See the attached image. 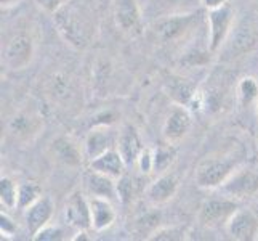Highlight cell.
<instances>
[{"instance_id": "obj_1", "label": "cell", "mask_w": 258, "mask_h": 241, "mask_svg": "<svg viewBox=\"0 0 258 241\" xmlns=\"http://www.w3.org/2000/svg\"><path fill=\"white\" fill-rule=\"evenodd\" d=\"M237 171V161L233 156L220 155L204 158L196 167L194 180L199 188L215 190L220 188L228 178Z\"/></svg>"}, {"instance_id": "obj_2", "label": "cell", "mask_w": 258, "mask_h": 241, "mask_svg": "<svg viewBox=\"0 0 258 241\" xmlns=\"http://www.w3.org/2000/svg\"><path fill=\"white\" fill-rule=\"evenodd\" d=\"M53 16H55V20H56V26L59 32L63 34V37L71 45H74L77 49L87 45L88 34H90L92 26L88 24L87 18L79 15L77 8H73L66 4Z\"/></svg>"}, {"instance_id": "obj_3", "label": "cell", "mask_w": 258, "mask_h": 241, "mask_svg": "<svg viewBox=\"0 0 258 241\" xmlns=\"http://www.w3.org/2000/svg\"><path fill=\"white\" fill-rule=\"evenodd\" d=\"M239 209L236 200L229 196H221V198H210L206 200L199 208L198 220L202 227L215 228L220 225H226L231 216Z\"/></svg>"}, {"instance_id": "obj_4", "label": "cell", "mask_w": 258, "mask_h": 241, "mask_svg": "<svg viewBox=\"0 0 258 241\" xmlns=\"http://www.w3.org/2000/svg\"><path fill=\"white\" fill-rule=\"evenodd\" d=\"M209 52L215 53L225 43L228 34L231 31V26L234 23V10L228 4L209 10Z\"/></svg>"}, {"instance_id": "obj_5", "label": "cell", "mask_w": 258, "mask_h": 241, "mask_svg": "<svg viewBox=\"0 0 258 241\" xmlns=\"http://www.w3.org/2000/svg\"><path fill=\"white\" fill-rule=\"evenodd\" d=\"M225 196L233 200H245L258 193V171L253 169H241L236 171L228 180L220 186Z\"/></svg>"}, {"instance_id": "obj_6", "label": "cell", "mask_w": 258, "mask_h": 241, "mask_svg": "<svg viewBox=\"0 0 258 241\" xmlns=\"http://www.w3.org/2000/svg\"><path fill=\"white\" fill-rule=\"evenodd\" d=\"M34 42L31 37L20 34L7 43L4 52V63L12 71H21L28 68L34 60Z\"/></svg>"}, {"instance_id": "obj_7", "label": "cell", "mask_w": 258, "mask_h": 241, "mask_svg": "<svg viewBox=\"0 0 258 241\" xmlns=\"http://www.w3.org/2000/svg\"><path fill=\"white\" fill-rule=\"evenodd\" d=\"M192 126V118L189 110L184 105H176L172 108V111L168 113L167 119L164 122L162 135L165 138L167 143L176 145L188 135Z\"/></svg>"}, {"instance_id": "obj_8", "label": "cell", "mask_w": 258, "mask_h": 241, "mask_svg": "<svg viewBox=\"0 0 258 241\" xmlns=\"http://www.w3.org/2000/svg\"><path fill=\"white\" fill-rule=\"evenodd\" d=\"M66 222L76 230H90L92 228V211L90 200L85 198L82 191H73L64 204Z\"/></svg>"}, {"instance_id": "obj_9", "label": "cell", "mask_w": 258, "mask_h": 241, "mask_svg": "<svg viewBox=\"0 0 258 241\" xmlns=\"http://www.w3.org/2000/svg\"><path fill=\"white\" fill-rule=\"evenodd\" d=\"M114 23L127 35L141 34V8L137 0H115L114 4Z\"/></svg>"}, {"instance_id": "obj_10", "label": "cell", "mask_w": 258, "mask_h": 241, "mask_svg": "<svg viewBox=\"0 0 258 241\" xmlns=\"http://www.w3.org/2000/svg\"><path fill=\"white\" fill-rule=\"evenodd\" d=\"M226 231L236 241H253L258 236V217L250 209H237L228 220Z\"/></svg>"}, {"instance_id": "obj_11", "label": "cell", "mask_w": 258, "mask_h": 241, "mask_svg": "<svg viewBox=\"0 0 258 241\" xmlns=\"http://www.w3.org/2000/svg\"><path fill=\"white\" fill-rule=\"evenodd\" d=\"M192 23H194L192 13L164 16L154 23V32L162 42H173L176 39H180L191 28Z\"/></svg>"}, {"instance_id": "obj_12", "label": "cell", "mask_w": 258, "mask_h": 241, "mask_svg": "<svg viewBox=\"0 0 258 241\" xmlns=\"http://www.w3.org/2000/svg\"><path fill=\"white\" fill-rule=\"evenodd\" d=\"M55 212V204H53L50 196H42L39 201H35L32 206L26 209V227L31 238L37 233L39 230H42L45 225L50 224V220Z\"/></svg>"}, {"instance_id": "obj_13", "label": "cell", "mask_w": 258, "mask_h": 241, "mask_svg": "<svg viewBox=\"0 0 258 241\" xmlns=\"http://www.w3.org/2000/svg\"><path fill=\"white\" fill-rule=\"evenodd\" d=\"M178 178L175 174L165 172L161 174L156 180L148 186L146 190V200L153 206H162V204L173 200V196L178 191Z\"/></svg>"}, {"instance_id": "obj_14", "label": "cell", "mask_w": 258, "mask_h": 241, "mask_svg": "<svg viewBox=\"0 0 258 241\" xmlns=\"http://www.w3.org/2000/svg\"><path fill=\"white\" fill-rule=\"evenodd\" d=\"M115 148L119 150L120 156L125 161L127 167L137 164L140 153L143 151V143H141L138 130L132 126V124H125L122 130L117 133V145Z\"/></svg>"}, {"instance_id": "obj_15", "label": "cell", "mask_w": 258, "mask_h": 241, "mask_svg": "<svg viewBox=\"0 0 258 241\" xmlns=\"http://www.w3.org/2000/svg\"><path fill=\"white\" fill-rule=\"evenodd\" d=\"M115 145H117V137L111 130V126H95L85 138V156L92 161Z\"/></svg>"}, {"instance_id": "obj_16", "label": "cell", "mask_w": 258, "mask_h": 241, "mask_svg": "<svg viewBox=\"0 0 258 241\" xmlns=\"http://www.w3.org/2000/svg\"><path fill=\"white\" fill-rule=\"evenodd\" d=\"M88 167H90V171L106 174L117 180V178H120L123 174H125L127 164H125V161H123V158L120 156L119 150L111 148L108 151H104L103 155L92 159Z\"/></svg>"}, {"instance_id": "obj_17", "label": "cell", "mask_w": 258, "mask_h": 241, "mask_svg": "<svg viewBox=\"0 0 258 241\" xmlns=\"http://www.w3.org/2000/svg\"><path fill=\"white\" fill-rule=\"evenodd\" d=\"M88 200H90L92 211V228L95 231L108 230L117 219V212L112 206V201L106 198H98V196H90Z\"/></svg>"}, {"instance_id": "obj_18", "label": "cell", "mask_w": 258, "mask_h": 241, "mask_svg": "<svg viewBox=\"0 0 258 241\" xmlns=\"http://www.w3.org/2000/svg\"><path fill=\"white\" fill-rule=\"evenodd\" d=\"M85 186L90 196H98V198L106 200H119L117 196V180L106 174L90 171L85 177Z\"/></svg>"}, {"instance_id": "obj_19", "label": "cell", "mask_w": 258, "mask_h": 241, "mask_svg": "<svg viewBox=\"0 0 258 241\" xmlns=\"http://www.w3.org/2000/svg\"><path fill=\"white\" fill-rule=\"evenodd\" d=\"M51 151L58 163L64 164L68 167H79L84 163V155L81 148H79L69 137H58L56 140H53Z\"/></svg>"}, {"instance_id": "obj_20", "label": "cell", "mask_w": 258, "mask_h": 241, "mask_svg": "<svg viewBox=\"0 0 258 241\" xmlns=\"http://www.w3.org/2000/svg\"><path fill=\"white\" fill-rule=\"evenodd\" d=\"M39 129H40V118L31 113H20L13 116L10 122H8V130L18 138L29 137L31 133H39Z\"/></svg>"}, {"instance_id": "obj_21", "label": "cell", "mask_w": 258, "mask_h": 241, "mask_svg": "<svg viewBox=\"0 0 258 241\" xmlns=\"http://www.w3.org/2000/svg\"><path fill=\"white\" fill-rule=\"evenodd\" d=\"M176 161V150L173 145L167 143L154 150V172L159 175L165 174Z\"/></svg>"}, {"instance_id": "obj_22", "label": "cell", "mask_w": 258, "mask_h": 241, "mask_svg": "<svg viewBox=\"0 0 258 241\" xmlns=\"http://www.w3.org/2000/svg\"><path fill=\"white\" fill-rule=\"evenodd\" d=\"M40 198H42V188L37 183L32 182L21 183L20 188H18V209L26 211Z\"/></svg>"}, {"instance_id": "obj_23", "label": "cell", "mask_w": 258, "mask_h": 241, "mask_svg": "<svg viewBox=\"0 0 258 241\" xmlns=\"http://www.w3.org/2000/svg\"><path fill=\"white\" fill-rule=\"evenodd\" d=\"M237 98L241 106H250L258 100V82L253 77H244L237 85Z\"/></svg>"}, {"instance_id": "obj_24", "label": "cell", "mask_w": 258, "mask_h": 241, "mask_svg": "<svg viewBox=\"0 0 258 241\" xmlns=\"http://www.w3.org/2000/svg\"><path fill=\"white\" fill-rule=\"evenodd\" d=\"M18 188L20 185H16L10 177L0 178V201L7 209L18 208Z\"/></svg>"}, {"instance_id": "obj_25", "label": "cell", "mask_w": 258, "mask_h": 241, "mask_svg": "<svg viewBox=\"0 0 258 241\" xmlns=\"http://www.w3.org/2000/svg\"><path fill=\"white\" fill-rule=\"evenodd\" d=\"M149 241H183L186 239V230L181 227H165L157 228L151 236Z\"/></svg>"}, {"instance_id": "obj_26", "label": "cell", "mask_w": 258, "mask_h": 241, "mask_svg": "<svg viewBox=\"0 0 258 241\" xmlns=\"http://www.w3.org/2000/svg\"><path fill=\"white\" fill-rule=\"evenodd\" d=\"M34 241H61L64 239V231L56 225H45L32 236Z\"/></svg>"}, {"instance_id": "obj_27", "label": "cell", "mask_w": 258, "mask_h": 241, "mask_svg": "<svg viewBox=\"0 0 258 241\" xmlns=\"http://www.w3.org/2000/svg\"><path fill=\"white\" fill-rule=\"evenodd\" d=\"M117 196L122 204H128L132 201L133 185H132V178L127 177L125 174H123L120 178H117Z\"/></svg>"}, {"instance_id": "obj_28", "label": "cell", "mask_w": 258, "mask_h": 241, "mask_svg": "<svg viewBox=\"0 0 258 241\" xmlns=\"http://www.w3.org/2000/svg\"><path fill=\"white\" fill-rule=\"evenodd\" d=\"M137 166L140 167V171L143 174H151L154 171V151L151 148H143V151L140 153Z\"/></svg>"}, {"instance_id": "obj_29", "label": "cell", "mask_w": 258, "mask_h": 241, "mask_svg": "<svg viewBox=\"0 0 258 241\" xmlns=\"http://www.w3.org/2000/svg\"><path fill=\"white\" fill-rule=\"evenodd\" d=\"M18 231V225L16 222L8 216L7 212H0V233H2V239L4 238H13Z\"/></svg>"}, {"instance_id": "obj_30", "label": "cell", "mask_w": 258, "mask_h": 241, "mask_svg": "<svg viewBox=\"0 0 258 241\" xmlns=\"http://www.w3.org/2000/svg\"><path fill=\"white\" fill-rule=\"evenodd\" d=\"M34 2L47 15H55L68 4V0H34Z\"/></svg>"}, {"instance_id": "obj_31", "label": "cell", "mask_w": 258, "mask_h": 241, "mask_svg": "<svg viewBox=\"0 0 258 241\" xmlns=\"http://www.w3.org/2000/svg\"><path fill=\"white\" fill-rule=\"evenodd\" d=\"M202 5L207 8V10H215V8H220L228 4V0H201Z\"/></svg>"}, {"instance_id": "obj_32", "label": "cell", "mask_w": 258, "mask_h": 241, "mask_svg": "<svg viewBox=\"0 0 258 241\" xmlns=\"http://www.w3.org/2000/svg\"><path fill=\"white\" fill-rule=\"evenodd\" d=\"M87 235H88V230H77L76 236H73V241H88V239H92L90 236H87Z\"/></svg>"}, {"instance_id": "obj_33", "label": "cell", "mask_w": 258, "mask_h": 241, "mask_svg": "<svg viewBox=\"0 0 258 241\" xmlns=\"http://www.w3.org/2000/svg\"><path fill=\"white\" fill-rule=\"evenodd\" d=\"M20 2L21 0H0V5H2V10H7V8H12Z\"/></svg>"}]
</instances>
